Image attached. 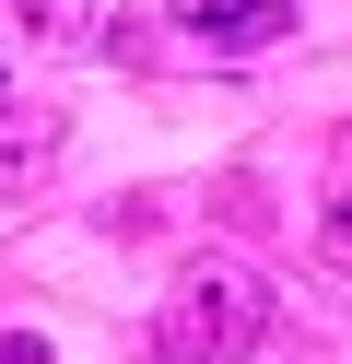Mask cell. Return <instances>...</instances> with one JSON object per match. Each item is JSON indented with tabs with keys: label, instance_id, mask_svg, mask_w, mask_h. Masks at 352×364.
<instances>
[{
	"label": "cell",
	"instance_id": "cell-7",
	"mask_svg": "<svg viewBox=\"0 0 352 364\" xmlns=\"http://www.w3.org/2000/svg\"><path fill=\"white\" fill-rule=\"evenodd\" d=\"M0 106H12V82H0Z\"/></svg>",
	"mask_w": 352,
	"mask_h": 364
},
{
	"label": "cell",
	"instance_id": "cell-4",
	"mask_svg": "<svg viewBox=\"0 0 352 364\" xmlns=\"http://www.w3.org/2000/svg\"><path fill=\"white\" fill-rule=\"evenodd\" d=\"M0 24L23 48H94V0H0Z\"/></svg>",
	"mask_w": 352,
	"mask_h": 364
},
{
	"label": "cell",
	"instance_id": "cell-3",
	"mask_svg": "<svg viewBox=\"0 0 352 364\" xmlns=\"http://www.w3.org/2000/svg\"><path fill=\"white\" fill-rule=\"evenodd\" d=\"M47 176H59V118H47V106H0V200H36Z\"/></svg>",
	"mask_w": 352,
	"mask_h": 364
},
{
	"label": "cell",
	"instance_id": "cell-5",
	"mask_svg": "<svg viewBox=\"0 0 352 364\" xmlns=\"http://www.w3.org/2000/svg\"><path fill=\"white\" fill-rule=\"evenodd\" d=\"M305 247H317V270L352 282V153L329 165V200H317V223H305Z\"/></svg>",
	"mask_w": 352,
	"mask_h": 364
},
{
	"label": "cell",
	"instance_id": "cell-1",
	"mask_svg": "<svg viewBox=\"0 0 352 364\" xmlns=\"http://www.w3.org/2000/svg\"><path fill=\"white\" fill-rule=\"evenodd\" d=\"M141 341H153V364H247L270 341V282L247 259H200V270H176V294L153 306Z\"/></svg>",
	"mask_w": 352,
	"mask_h": 364
},
{
	"label": "cell",
	"instance_id": "cell-6",
	"mask_svg": "<svg viewBox=\"0 0 352 364\" xmlns=\"http://www.w3.org/2000/svg\"><path fill=\"white\" fill-rule=\"evenodd\" d=\"M0 364H59V353H47L36 329H12V341H0Z\"/></svg>",
	"mask_w": 352,
	"mask_h": 364
},
{
	"label": "cell",
	"instance_id": "cell-2",
	"mask_svg": "<svg viewBox=\"0 0 352 364\" xmlns=\"http://www.w3.org/2000/svg\"><path fill=\"white\" fill-rule=\"evenodd\" d=\"M164 12H176L211 59H270L282 36H294V12H282V0H164Z\"/></svg>",
	"mask_w": 352,
	"mask_h": 364
}]
</instances>
